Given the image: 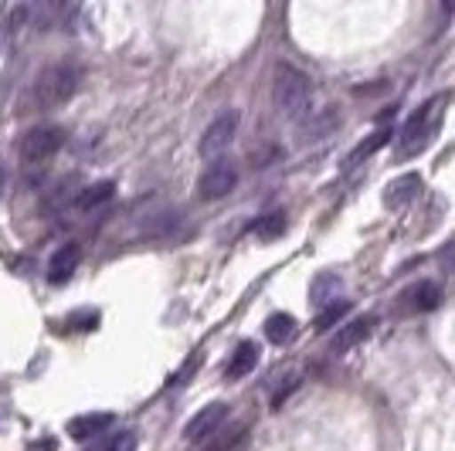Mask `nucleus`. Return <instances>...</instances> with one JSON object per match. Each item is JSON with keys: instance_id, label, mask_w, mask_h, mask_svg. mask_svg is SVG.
Returning <instances> with one entry per match:
<instances>
[{"instance_id": "obj_18", "label": "nucleus", "mask_w": 455, "mask_h": 451, "mask_svg": "<svg viewBox=\"0 0 455 451\" xmlns=\"http://www.w3.org/2000/svg\"><path fill=\"white\" fill-rule=\"evenodd\" d=\"M296 336V320L292 316H285V313H279V316H268L266 320V339L268 343H289V339Z\"/></svg>"}, {"instance_id": "obj_17", "label": "nucleus", "mask_w": 455, "mask_h": 451, "mask_svg": "<svg viewBox=\"0 0 455 451\" xmlns=\"http://www.w3.org/2000/svg\"><path fill=\"white\" fill-rule=\"evenodd\" d=\"M283 231H285V214H283V210H272V214L259 218V221L251 225V234H255L259 241H275Z\"/></svg>"}, {"instance_id": "obj_11", "label": "nucleus", "mask_w": 455, "mask_h": 451, "mask_svg": "<svg viewBox=\"0 0 455 451\" xmlns=\"http://www.w3.org/2000/svg\"><path fill=\"white\" fill-rule=\"evenodd\" d=\"M418 190H421V173H404L398 180H391V187L384 190V204L391 207V210H398V207L415 201Z\"/></svg>"}, {"instance_id": "obj_8", "label": "nucleus", "mask_w": 455, "mask_h": 451, "mask_svg": "<svg viewBox=\"0 0 455 451\" xmlns=\"http://www.w3.org/2000/svg\"><path fill=\"white\" fill-rule=\"evenodd\" d=\"M116 424V414L113 411H92V414H78L68 421V434L76 441H92L95 434L109 431Z\"/></svg>"}, {"instance_id": "obj_4", "label": "nucleus", "mask_w": 455, "mask_h": 451, "mask_svg": "<svg viewBox=\"0 0 455 451\" xmlns=\"http://www.w3.org/2000/svg\"><path fill=\"white\" fill-rule=\"evenodd\" d=\"M61 146H65V130L55 123H41L20 139V160L28 167H38V163H48L55 153H61Z\"/></svg>"}, {"instance_id": "obj_15", "label": "nucleus", "mask_w": 455, "mask_h": 451, "mask_svg": "<svg viewBox=\"0 0 455 451\" xmlns=\"http://www.w3.org/2000/svg\"><path fill=\"white\" fill-rule=\"evenodd\" d=\"M387 139H391V126H387V123H380L378 130L371 132L363 143H357V146H354V153L347 156V163H343V167H357V163H361V160H367V156H371L374 150H380Z\"/></svg>"}, {"instance_id": "obj_10", "label": "nucleus", "mask_w": 455, "mask_h": 451, "mask_svg": "<svg viewBox=\"0 0 455 451\" xmlns=\"http://www.w3.org/2000/svg\"><path fill=\"white\" fill-rule=\"evenodd\" d=\"M116 197V184L113 180H99V184H89L85 190H78L72 207H76L78 214H92L99 207H106L109 201Z\"/></svg>"}, {"instance_id": "obj_3", "label": "nucleus", "mask_w": 455, "mask_h": 451, "mask_svg": "<svg viewBox=\"0 0 455 451\" xmlns=\"http://www.w3.org/2000/svg\"><path fill=\"white\" fill-rule=\"evenodd\" d=\"M442 109H445V95H432V99L401 126L398 160H411L418 150H425V146L432 143V136L438 132V123H442Z\"/></svg>"}, {"instance_id": "obj_7", "label": "nucleus", "mask_w": 455, "mask_h": 451, "mask_svg": "<svg viewBox=\"0 0 455 451\" xmlns=\"http://www.w3.org/2000/svg\"><path fill=\"white\" fill-rule=\"evenodd\" d=\"M225 421H228V404H208V407H201V411L188 421L184 438H188V441H204V438H211Z\"/></svg>"}, {"instance_id": "obj_12", "label": "nucleus", "mask_w": 455, "mask_h": 451, "mask_svg": "<svg viewBox=\"0 0 455 451\" xmlns=\"http://www.w3.org/2000/svg\"><path fill=\"white\" fill-rule=\"evenodd\" d=\"M259 360H262L259 343H251V339L238 343L235 353H231V360H228V376H231V380H242V376L251 374V370L259 367Z\"/></svg>"}, {"instance_id": "obj_20", "label": "nucleus", "mask_w": 455, "mask_h": 451, "mask_svg": "<svg viewBox=\"0 0 455 451\" xmlns=\"http://www.w3.org/2000/svg\"><path fill=\"white\" fill-rule=\"evenodd\" d=\"M85 451H136V434L133 431H119L113 438H106V441H95L92 448Z\"/></svg>"}, {"instance_id": "obj_6", "label": "nucleus", "mask_w": 455, "mask_h": 451, "mask_svg": "<svg viewBox=\"0 0 455 451\" xmlns=\"http://www.w3.org/2000/svg\"><path fill=\"white\" fill-rule=\"evenodd\" d=\"M235 184H238V170L231 167V163H211L201 173V180H197V194L204 201H221V197H228L235 190Z\"/></svg>"}, {"instance_id": "obj_23", "label": "nucleus", "mask_w": 455, "mask_h": 451, "mask_svg": "<svg viewBox=\"0 0 455 451\" xmlns=\"http://www.w3.org/2000/svg\"><path fill=\"white\" fill-rule=\"evenodd\" d=\"M28 451H58V445H55V438H41V441H35Z\"/></svg>"}, {"instance_id": "obj_5", "label": "nucleus", "mask_w": 455, "mask_h": 451, "mask_svg": "<svg viewBox=\"0 0 455 451\" xmlns=\"http://www.w3.org/2000/svg\"><path fill=\"white\" fill-rule=\"evenodd\" d=\"M235 136H238V113H235V109H228V113H221L214 123H211L208 130H204L197 153H201L204 160H218V156L228 153V146L235 143Z\"/></svg>"}, {"instance_id": "obj_9", "label": "nucleus", "mask_w": 455, "mask_h": 451, "mask_svg": "<svg viewBox=\"0 0 455 451\" xmlns=\"http://www.w3.org/2000/svg\"><path fill=\"white\" fill-rule=\"evenodd\" d=\"M78 262H82V248L72 241V245H61L52 255V265H48V282L52 285H61V282H68L72 275H76V268Z\"/></svg>"}, {"instance_id": "obj_1", "label": "nucleus", "mask_w": 455, "mask_h": 451, "mask_svg": "<svg viewBox=\"0 0 455 451\" xmlns=\"http://www.w3.org/2000/svg\"><path fill=\"white\" fill-rule=\"evenodd\" d=\"M78 85H82V65L55 61V65L41 68V75L35 78V89H31V99L38 109H58L78 92Z\"/></svg>"}, {"instance_id": "obj_19", "label": "nucleus", "mask_w": 455, "mask_h": 451, "mask_svg": "<svg viewBox=\"0 0 455 451\" xmlns=\"http://www.w3.org/2000/svg\"><path fill=\"white\" fill-rule=\"evenodd\" d=\"M347 313H350V302L347 299L326 302V305H320V320H316V326H320V329H330V326H333V322H340Z\"/></svg>"}, {"instance_id": "obj_22", "label": "nucleus", "mask_w": 455, "mask_h": 451, "mask_svg": "<svg viewBox=\"0 0 455 451\" xmlns=\"http://www.w3.org/2000/svg\"><path fill=\"white\" fill-rule=\"evenodd\" d=\"M442 268L449 272V275H455V241L445 251H442Z\"/></svg>"}, {"instance_id": "obj_16", "label": "nucleus", "mask_w": 455, "mask_h": 451, "mask_svg": "<svg viewBox=\"0 0 455 451\" xmlns=\"http://www.w3.org/2000/svg\"><path fill=\"white\" fill-rule=\"evenodd\" d=\"M337 289H340V275H333V272H320L313 285H309V302L313 305H326V302L337 299Z\"/></svg>"}, {"instance_id": "obj_14", "label": "nucleus", "mask_w": 455, "mask_h": 451, "mask_svg": "<svg viewBox=\"0 0 455 451\" xmlns=\"http://www.w3.org/2000/svg\"><path fill=\"white\" fill-rule=\"evenodd\" d=\"M438 302H442V289H438L435 282H418L404 292L401 305H404L408 313H428V309H435Z\"/></svg>"}, {"instance_id": "obj_21", "label": "nucleus", "mask_w": 455, "mask_h": 451, "mask_svg": "<svg viewBox=\"0 0 455 451\" xmlns=\"http://www.w3.org/2000/svg\"><path fill=\"white\" fill-rule=\"evenodd\" d=\"M242 441H245V428H228V431L221 434V438H214L204 451H235Z\"/></svg>"}, {"instance_id": "obj_2", "label": "nucleus", "mask_w": 455, "mask_h": 451, "mask_svg": "<svg viewBox=\"0 0 455 451\" xmlns=\"http://www.w3.org/2000/svg\"><path fill=\"white\" fill-rule=\"evenodd\" d=\"M309 99H313L309 78H306L296 65L279 61V65H275V75H272V102H275V109H279L285 119H299V115L309 109Z\"/></svg>"}, {"instance_id": "obj_24", "label": "nucleus", "mask_w": 455, "mask_h": 451, "mask_svg": "<svg viewBox=\"0 0 455 451\" xmlns=\"http://www.w3.org/2000/svg\"><path fill=\"white\" fill-rule=\"evenodd\" d=\"M442 11H445V14H455V0H442Z\"/></svg>"}, {"instance_id": "obj_13", "label": "nucleus", "mask_w": 455, "mask_h": 451, "mask_svg": "<svg viewBox=\"0 0 455 451\" xmlns=\"http://www.w3.org/2000/svg\"><path fill=\"white\" fill-rule=\"evenodd\" d=\"M374 333V316H363V320H354V322H347L340 333L333 336V353H347V350H354L357 343H363V339Z\"/></svg>"}]
</instances>
